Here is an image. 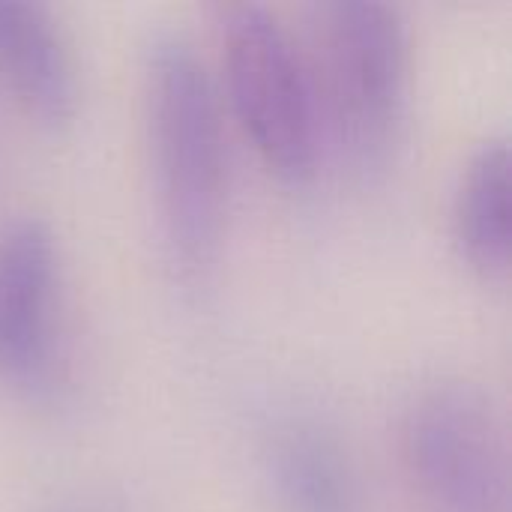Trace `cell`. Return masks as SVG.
Masks as SVG:
<instances>
[{
    "label": "cell",
    "instance_id": "cell-3",
    "mask_svg": "<svg viewBox=\"0 0 512 512\" xmlns=\"http://www.w3.org/2000/svg\"><path fill=\"white\" fill-rule=\"evenodd\" d=\"M213 27L222 90L243 138L273 180L309 186L324 147L309 60L264 3H219Z\"/></svg>",
    "mask_w": 512,
    "mask_h": 512
},
{
    "label": "cell",
    "instance_id": "cell-8",
    "mask_svg": "<svg viewBox=\"0 0 512 512\" xmlns=\"http://www.w3.org/2000/svg\"><path fill=\"white\" fill-rule=\"evenodd\" d=\"M512 162L507 138L483 141L465 162L453 207L450 237L459 261L483 282H504L512 261Z\"/></svg>",
    "mask_w": 512,
    "mask_h": 512
},
{
    "label": "cell",
    "instance_id": "cell-4",
    "mask_svg": "<svg viewBox=\"0 0 512 512\" xmlns=\"http://www.w3.org/2000/svg\"><path fill=\"white\" fill-rule=\"evenodd\" d=\"M399 453L423 512H512L507 423L483 387H420L402 411Z\"/></svg>",
    "mask_w": 512,
    "mask_h": 512
},
{
    "label": "cell",
    "instance_id": "cell-6",
    "mask_svg": "<svg viewBox=\"0 0 512 512\" xmlns=\"http://www.w3.org/2000/svg\"><path fill=\"white\" fill-rule=\"evenodd\" d=\"M0 81L42 129L60 132L78 114V69L51 9L0 0Z\"/></svg>",
    "mask_w": 512,
    "mask_h": 512
},
{
    "label": "cell",
    "instance_id": "cell-1",
    "mask_svg": "<svg viewBox=\"0 0 512 512\" xmlns=\"http://www.w3.org/2000/svg\"><path fill=\"white\" fill-rule=\"evenodd\" d=\"M141 126L165 258L183 285H204L228 231V150L219 90L180 33H156L144 48Z\"/></svg>",
    "mask_w": 512,
    "mask_h": 512
},
{
    "label": "cell",
    "instance_id": "cell-2",
    "mask_svg": "<svg viewBox=\"0 0 512 512\" xmlns=\"http://www.w3.org/2000/svg\"><path fill=\"white\" fill-rule=\"evenodd\" d=\"M309 60L321 129L360 183H381L399 159L411 105V39L396 6L330 0L315 6Z\"/></svg>",
    "mask_w": 512,
    "mask_h": 512
},
{
    "label": "cell",
    "instance_id": "cell-7",
    "mask_svg": "<svg viewBox=\"0 0 512 512\" xmlns=\"http://www.w3.org/2000/svg\"><path fill=\"white\" fill-rule=\"evenodd\" d=\"M261 474L276 512H363L348 453L312 420H288L267 438Z\"/></svg>",
    "mask_w": 512,
    "mask_h": 512
},
{
    "label": "cell",
    "instance_id": "cell-5",
    "mask_svg": "<svg viewBox=\"0 0 512 512\" xmlns=\"http://www.w3.org/2000/svg\"><path fill=\"white\" fill-rule=\"evenodd\" d=\"M60 243L39 216L0 231V384L42 399L57 375Z\"/></svg>",
    "mask_w": 512,
    "mask_h": 512
}]
</instances>
